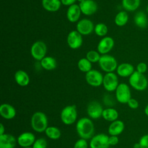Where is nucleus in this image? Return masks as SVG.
I'll return each mask as SVG.
<instances>
[{
    "label": "nucleus",
    "mask_w": 148,
    "mask_h": 148,
    "mask_svg": "<svg viewBox=\"0 0 148 148\" xmlns=\"http://www.w3.org/2000/svg\"><path fill=\"white\" fill-rule=\"evenodd\" d=\"M76 129L78 135L86 140L91 139L94 133L93 122L87 117L80 119L76 123Z\"/></svg>",
    "instance_id": "1"
},
{
    "label": "nucleus",
    "mask_w": 148,
    "mask_h": 148,
    "mask_svg": "<svg viewBox=\"0 0 148 148\" xmlns=\"http://www.w3.org/2000/svg\"><path fill=\"white\" fill-rule=\"evenodd\" d=\"M47 118L46 115L42 112H36L33 114L31 119L32 128L37 132L45 131L47 127Z\"/></svg>",
    "instance_id": "2"
},
{
    "label": "nucleus",
    "mask_w": 148,
    "mask_h": 148,
    "mask_svg": "<svg viewBox=\"0 0 148 148\" xmlns=\"http://www.w3.org/2000/svg\"><path fill=\"white\" fill-rule=\"evenodd\" d=\"M129 84L134 89L142 91L145 90L148 86V80L144 74L140 73L136 71L129 77Z\"/></svg>",
    "instance_id": "3"
},
{
    "label": "nucleus",
    "mask_w": 148,
    "mask_h": 148,
    "mask_svg": "<svg viewBox=\"0 0 148 148\" xmlns=\"http://www.w3.org/2000/svg\"><path fill=\"white\" fill-rule=\"evenodd\" d=\"M77 112L75 105H68L61 111L60 118L62 123L66 125H71L77 119Z\"/></svg>",
    "instance_id": "4"
},
{
    "label": "nucleus",
    "mask_w": 148,
    "mask_h": 148,
    "mask_svg": "<svg viewBox=\"0 0 148 148\" xmlns=\"http://www.w3.org/2000/svg\"><path fill=\"white\" fill-rule=\"evenodd\" d=\"M98 63L101 69L106 73L113 72L117 69L118 66L116 58L108 54L101 56Z\"/></svg>",
    "instance_id": "5"
},
{
    "label": "nucleus",
    "mask_w": 148,
    "mask_h": 148,
    "mask_svg": "<svg viewBox=\"0 0 148 148\" xmlns=\"http://www.w3.org/2000/svg\"><path fill=\"white\" fill-rule=\"evenodd\" d=\"M116 98L121 103H127L131 98V92L128 85L126 83H121L119 84L115 90Z\"/></svg>",
    "instance_id": "6"
},
{
    "label": "nucleus",
    "mask_w": 148,
    "mask_h": 148,
    "mask_svg": "<svg viewBox=\"0 0 148 148\" xmlns=\"http://www.w3.org/2000/svg\"><path fill=\"white\" fill-rule=\"evenodd\" d=\"M47 46L45 42L38 40L34 43L31 48V54L32 57L38 61H41L46 57Z\"/></svg>",
    "instance_id": "7"
},
{
    "label": "nucleus",
    "mask_w": 148,
    "mask_h": 148,
    "mask_svg": "<svg viewBox=\"0 0 148 148\" xmlns=\"http://www.w3.org/2000/svg\"><path fill=\"white\" fill-rule=\"evenodd\" d=\"M102 84L106 91H115L119 84L117 76L113 72L106 73L103 76Z\"/></svg>",
    "instance_id": "8"
},
{
    "label": "nucleus",
    "mask_w": 148,
    "mask_h": 148,
    "mask_svg": "<svg viewBox=\"0 0 148 148\" xmlns=\"http://www.w3.org/2000/svg\"><path fill=\"white\" fill-rule=\"evenodd\" d=\"M85 78L89 85L92 87H99L103 83V76L99 71L91 69L86 73Z\"/></svg>",
    "instance_id": "9"
},
{
    "label": "nucleus",
    "mask_w": 148,
    "mask_h": 148,
    "mask_svg": "<svg viewBox=\"0 0 148 148\" xmlns=\"http://www.w3.org/2000/svg\"><path fill=\"white\" fill-rule=\"evenodd\" d=\"M109 136L105 134L93 136L90 142V148H109Z\"/></svg>",
    "instance_id": "10"
},
{
    "label": "nucleus",
    "mask_w": 148,
    "mask_h": 148,
    "mask_svg": "<svg viewBox=\"0 0 148 148\" xmlns=\"http://www.w3.org/2000/svg\"><path fill=\"white\" fill-rule=\"evenodd\" d=\"M67 43L72 49H79L83 43L82 35L76 30L71 31L67 36Z\"/></svg>",
    "instance_id": "11"
},
{
    "label": "nucleus",
    "mask_w": 148,
    "mask_h": 148,
    "mask_svg": "<svg viewBox=\"0 0 148 148\" xmlns=\"http://www.w3.org/2000/svg\"><path fill=\"white\" fill-rule=\"evenodd\" d=\"M103 108L101 105L97 101L90 102L87 108V114L92 119L100 118L102 115Z\"/></svg>",
    "instance_id": "12"
},
{
    "label": "nucleus",
    "mask_w": 148,
    "mask_h": 148,
    "mask_svg": "<svg viewBox=\"0 0 148 148\" xmlns=\"http://www.w3.org/2000/svg\"><path fill=\"white\" fill-rule=\"evenodd\" d=\"M94 29V24L89 19H82L79 21L76 25V31H77L82 35H89Z\"/></svg>",
    "instance_id": "13"
},
{
    "label": "nucleus",
    "mask_w": 148,
    "mask_h": 148,
    "mask_svg": "<svg viewBox=\"0 0 148 148\" xmlns=\"http://www.w3.org/2000/svg\"><path fill=\"white\" fill-rule=\"evenodd\" d=\"M114 41L113 39L110 36H105L102 38L98 44V51L102 55L106 54L113 47Z\"/></svg>",
    "instance_id": "14"
},
{
    "label": "nucleus",
    "mask_w": 148,
    "mask_h": 148,
    "mask_svg": "<svg viewBox=\"0 0 148 148\" xmlns=\"http://www.w3.org/2000/svg\"><path fill=\"white\" fill-rule=\"evenodd\" d=\"M79 6L82 13L87 16L94 14L98 9L97 4L93 0H84L79 3Z\"/></svg>",
    "instance_id": "15"
},
{
    "label": "nucleus",
    "mask_w": 148,
    "mask_h": 148,
    "mask_svg": "<svg viewBox=\"0 0 148 148\" xmlns=\"http://www.w3.org/2000/svg\"><path fill=\"white\" fill-rule=\"evenodd\" d=\"M35 141V136L32 132H25L21 134L17 138V142L22 147H28L33 145Z\"/></svg>",
    "instance_id": "16"
},
{
    "label": "nucleus",
    "mask_w": 148,
    "mask_h": 148,
    "mask_svg": "<svg viewBox=\"0 0 148 148\" xmlns=\"http://www.w3.org/2000/svg\"><path fill=\"white\" fill-rule=\"evenodd\" d=\"M116 71L118 75L120 77H130L135 72V69L131 64L124 62L117 66Z\"/></svg>",
    "instance_id": "17"
},
{
    "label": "nucleus",
    "mask_w": 148,
    "mask_h": 148,
    "mask_svg": "<svg viewBox=\"0 0 148 148\" xmlns=\"http://www.w3.org/2000/svg\"><path fill=\"white\" fill-rule=\"evenodd\" d=\"M16 145L15 137L9 134L0 135V148H14Z\"/></svg>",
    "instance_id": "18"
},
{
    "label": "nucleus",
    "mask_w": 148,
    "mask_h": 148,
    "mask_svg": "<svg viewBox=\"0 0 148 148\" xmlns=\"http://www.w3.org/2000/svg\"><path fill=\"white\" fill-rule=\"evenodd\" d=\"M82 12L79 5L73 4L70 6L66 12V17L71 23H75L78 21Z\"/></svg>",
    "instance_id": "19"
},
{
    "label": "nucleus",
    "mask_w": 148,
    "mask_h": 148,
    "mask_svg": "<svg viewBox=\"0 0 148 148\" xmlns=\"http://www.w3.org/2000/svg\"><path fill=\"white\" fill-rule=\"evenodd\" d=\"M0 114L3 118L10 120L15 117L16 111L12 105L9 103H3L0 106Z\"/></svg>",
    "instance_id": "20"
},
{
    "label": "nucleus",
    "mask_w": 148,
    "mask_h": 148,
    "mask_svg": "<svg viewBox=\"0 0 148 148\" xmlns=\"http://www.w3.org/2000/svg\"><path fill=\"white\" fill-rule=\"evenodd\" d=\"M125 128L124 123L119 120H116L111 123L108 127V133L110 135L118 136L121 134Z\"/></svg>",
    "instance_id": "21"
},
{
    "label": "nucleus",
    "mask_w": 148,
    "mask_h": 148,
    "mask_svg": "<svg viewBox=\"0 0 148 148\" xmlns=\"http://www.w3.org/2000/svg\"><path fill=\"white\" fill-rule=\"evenodd\" d=\"M134 21L136 26L140 28H145L148 24L147 15L143 11H139L135 13Z\"/></svg>",
    "instance_id": "22"
},
{
    "label": "nucleus",
    "mask_w": 148,
    "mask_h": 148,
    "mask_svg": "<svg viewBox=\"0 0 148 148\" xmlns=\"http://www.w3.org/2000/svg\"><path fill=\"white\" fill-rule=\"evenodd\" d=\"M14 79L17 84L22 87L27 86L29 83V77L28 73L23 70H18L16 72Z\"/></svg>",
    "instance_id": "23"
},
{
    "label": "nucleus",
    "mask_w": 148,
    "mask_h": 148,
    "mask_svg": "<svg viewBox=\"0 0 148 148\" xmlns=\"http://www.w3.org/2000/svg\"><path fill=\"white\" fill-rule=\"evenodd\" d=\"M42 5L43 8L49 12L58 11L61 5L60 0H42Z\"/></svg>",
    "instance_id": "24"
},
{
    "label": "nucleus",
    "mask_w": 148,
    "mask_h": 148,
    "mask_svg": "<svg viewBox=\"0 0 148 148\" xmlns=\"http://www.w3.org/2000/svg\"><path fill=\"white\" fill-rule=\"evenodd\" d=\"M102 117L108 121L113 122L117 120L119 113L116 109L112 108H109L103 109Z\"/></svg>",
    "instance_id": "25"
},
{
    "label": "nucleus",
    "mask_w": 148,
    "mask_h": 148,
    "mask_svg": "<svg viewBox=\"0 0 148 148\" xmlns=\"http://www.w3.org/2000/svg\"><path fill=\"white\" fill-rule=\"evenodd\" d=\"M40 65L46 70H53L57 66V62L54 58L50 56H46L40 61Z\"/></svg>",
    "instance_id": "26"
},
{
    "label": "nucleus",
    "mask_w": 148,
    "mask_h": 148,
    "mask_svg": "<svg viewBox=\"0 0 148 148\" xmlns=\"http://www.w3.org/2000/svg\"><path fill=\"white\" fill-rule=\"evenodd\" d=\"M140 5V0H122V6L128 12L135 11Z\"/></svg>",
    "instance_id": "27"
},
{
    "label": "nucleus",
    "mask_w": 148,
    "mask_h": 148,
    "mask_svg": "<svg viewBox=\"0 0 148 148\" xmlns=\"http://www.w3.org/2000/svg\"><path fill=\"white\" fill-rule=\"evenodd\" d=\"M128 21V15L125 11L119 12L115 16L114 23L119 27L124 26Z\"/></svg>",
    "instance_id": "28"
},
{
    "label": "nucleus",
    "mask_w": 148,
    "mask_h": 148,
    "mask_svg": "<svg viewBox=\"0 0 148 148\" xmlns=\"http://www.w3.org/2000/svg\"><path fill=\"white\" fill-rule=\"evenodd\" d=\"M45 132L46 136L49 138L53 140H56L59 139L61 135L60 130L57 127L53 126L48 127Z\"/></svg>",
    "instance_id": "29"
},
{
    "label": "nucleus",
    "mask_w": 148,
    "mask_h": 148,
    "mask_svg": "<svg viewBox=\"0 0 148 148\" xmlns=\"http://www.w3.org/2000/svg\"><path fill=\"white\" fill-rule=\"evenodd\" d=\"M77 67L80 71L87 73L91 70L92 64L86 58H82L79 60L77 62Z\"/></svg>",
    "instance_id": "30"
},
{
    "label": "nucleus",
    "mask_w": 148,
    "mask_h": 148,
    "mask_svg": "<svg viewBox=\"0 0 148 148\" xmlns=\"http://www.w3.org/2000/svg\"><path fill=\"white\" fill-rule=\"evenodd\" d=\"M94 31L97 35L99 36H105L108 31V27L103 23H98L95 25Z\"/></svg>",
    "instance_id": "31"
},
{
    "label": "nucleus",
    "mask_w": 148,
    "mask_h": 148,
    "mask_svg": "<svg viewBox=\"0 0 148 148\" xmlns=\"http://www.w3.org/2000/svg\"><path fill=\"white\" fill-rule=\"evenodd\" d=\"M99 53L98 51L95 50H90L87 53L86 58L91 63L98 62L101 57V56Z\"/></svg>",
    "instance_id": "32"
},
{
    "label": "nucleus",
    "mask_w": 148,
    "mask_h": 148,
    "mask_svg": "<svg viewBox=\"0 0 148 148\" xmlns=\"http://www.w3.org/2000/svg\"><path fill=\"white\" fill-rule=\"evenodd\" d=\"M47 146V140L43 138H40L35 140L32 145V148H46Z\"/></svg>",
    "instance_id": "33"
},
{
    "label": "nucleus",
    "mask_w": 148,
    "mask_h": 148,
    "mask_svg": "<svg viewBox=\"0 0 148 148\" xmlns=\"http://www.w3.org/2000/svg\"><path fill=\"white\" fill-rule=\"evenodd\" d=\"M140 148H148V134L142 136L138 142Z\"/></svg>",
    "instance_id": "34"
},
{
    "label": "nucleus",
    "mask_w": 148,
    "mask_h": 148,
    "mask_svg": "<svg viewBox=\"0 0 148 148\" xmlns=\"http://www.w3.org/2000/svg\"><path fill=\"white\" fill-rule=\"evenodd\" d=\"M73 148H88L87 140L82 138L79 139L75 142Z\"/></svg>",
    "instance_id": "35"
},
{
    "label": "nucleus",
    "mask_w": 148,
    "mask_h": 148,
    "mask_svg": "<svg viewBox=\"0 0 148 148\" xmlns=\"http://www.w3.org/2000/svg\"><path fill=\"white\" fill-rule=\"evenodd\" d=\"M147 70V64L144 62H140L136 66V71L145 74Z\"/></svg>",
    "instance_id": "36"
},
{
    "label": "nucleus",
    "mask_w": 148,
    "mask_h": 148,
    "mask_svg": "<svg viewBox=\"0 0 148 148\" xmlns=\"http://www.w3.org/2000/svg\"><path fill=\"white\" fill-rule=\"evenodd\" d=\"M129 108H130L132 109H136L139 107V102L138 101L135 99L131 98L127 102V103Z\"/></svg>",
    "instance_id": "37"
},
{
    "label": "nucleus",
    "mask_w": 148,
    "mask_h": 148,
    "mask_svg": "<svg viewBox=\"0 0 148 148\" xmlns=\"http://www.w3.org/2000/svg\"><path fill=\"white\" fill-rule=\"evenodd\" d=\"M119 140L117 136L110 135V136L109 137V143L111 146L116 145L119 143Z\"/></svg>",
    "instance_id": "38"
},
{
    "label": "nucleus",
    "mask_w": 148,
    "mask_h": 148,
    "mask_svg": "<svg viewBox=\"0 0 148 148\" xmlns=\"http://www.w3.org/2000/svg\"><path fill=\"white\" fill-rule=\"evenodd\" d=\"M76 0H61V3L65 6H71L73 4H75Z\"/></svg>",
    "instance_id": "39"
},
{
    "label": "nucleus",
    "mask_w": 148,
    "mask_h": 148,
    "mask_svg": "<svg viewBox=\"0 0 148 148\" xmlns=\"http://www.w3.org/2000/svg\"><path fill=\"white\" fill-rule=\"evenodd\" d=\"M4 132H5V127L3 125L2 123H1L0 124V135L5 134Z\"/></svg>",
    "instance_id": "40"
},
{
    "label": "nucleus",
    "mask_w": 148,
    "mask_h": 148,
    "mask_svg": "<svg viewBox=\"0 0 148 148\" xmlns=\"http://www.w3.org/2000/svg\"><path fill=\"white\" fill-rule=\"evenodd\" d=\"M144 112H145V114H146V116L148 117V103H147V104L146 105V106L145 107Z\"/></svg>",
    "instance_id": "41"
},
{
    "label": "nucleus",
    "mask_w": 148,
    "mask_h": 148,
    "mask_svg": "<svg viewBox=\"0 0 148 148\" xmlns=\"http://www.w3.org/2000/svg\"><path fill=\"white\" fill-rule=\"evenodd\" d=\"M133 148H140L139 143H138H138H135L134 145Z\"/></svg>",
    "instance_id": "42"
},
{
    "label": "nucleus",
    "mask_w": 148,
    "mask_h": 148,
    "mask_svg": "<svg viewBox=\"0 0 148 148\" xmlns=\"http://www.w3.org/2000/svg\"><path fill=\"white\" fill-rule=\"evenodd\" d=\"M146 12L148 13V5H147V6L146 8Z\"/></svg>",
    "instance_id": "43"
},
{
    "label": "nucleus",
    "mask_w": 148,
    "mask_h": 148,
    "mask_svg": "<svg viewBox=\"0 0 148 148\" xmlns=\"http://www.w3.org/2000/svg\"><path fill=\"white\" fill-rule=\"evenodd\" d=\"M76 1H78V2H80H80H83V1H84V0H76Z\"/></svg>",
    "instance_id": "44"
},
{
    "label": "nucleus",
    "mask_w": 148,
    "mask_h": 148,
    "mask_svg": "<svg viewBox=\"0 0 148 148\" xmlns=\"http://www.w3.org/2000/svg\"><path fill=\"white\" fill-rule=\"evenodd\" d=\"M23 148H32V147H23Z\"/></svg>",
    "instance_id": "45"
}]
</instances>
